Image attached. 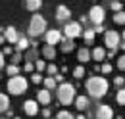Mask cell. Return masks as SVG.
<instances>
[{"label": "cell", "mask_w": 125, "mask_h": 119, "mask_svg": "<svg viewBox=\"0 0 125 119\" xmlns=\"http://www.w3.org/2000/svg\"><path fill=\"white\" fill-rule=\"evenodd\" d=\"M87 92H89L93 98H96V100L104 98L106 92H108V81H106L104 77H100V75L89 77V79H87Z\"/></svg>", "instance_id": "obj_1"}, {"label": "cell", "mask_w": 125, "mask_h": 119, "mask_svg": "<svg viewBox=\"0 0 125 119\" xmlns=\"http://www.w3.org/2000/svg\"><path fill=\"white\" fill-rule=\"evenodd\" d=\"M27 33H29L31 39L44 35V33H46V19H44L41 14H35L31 17V21H29V29H27Z\"/></svg>", "instance_id": "obj_2"}, {"label": "cell", "mask_w": 125, "mask_h": 119, "mask_svg": "<svg viewBox=\"0 0 125 119\" xmlns=\"http://www.w3.org/2000/svg\"><path fill=\"white\" fill-rule=\"evenodd\" d=\"M75 87L73 85H69V83H62V85H58V100H60V104L63 106H69L75 102Z\"/></svg>", "instance_id": "obj_3"}, {"label": "cell", "mask_w": 125, "mask_h": 119, "mask_svg": "<svg viewBox=\"0 0 125 119\" xmlns=\"http://www.w3.org/2000/svg\"><path fill=\"white\" fill-rule=\"evenodd\" d=\"M25 90H27V81H25V77H21V75L10 77V81H8V92H10V94L19 96V94H23Z\"/></svg>", "instance_id": "obj_4"}, {"label": "cell", "mask_w": 125, "mask_h": 119, "mask_svg": "<svg viewBox=\"0 0 125 119\" xmlns=\"http://www.w3.org/2000/svg\"><path fill=\"white\" fill-rule=\"evenodd\" d=\"M63 35L67 39H77L83 37V27H81V21H67L63 25Z\"/></svg>", "instance_id": "obj_5"}, {"label": "cell", "mask_w": 125, "mask_h": 119, "mask_svg": "<svg viewBox=\"0 0 125 119\" xmlns=\"http://www.w3.org/2000/svg\"><path fill=\"white\" fill-rule=\"evenodd\" d=\"M104 44L108 46L110 50H117L119 48V35H117V31H106L104 33Z\"/></svg>", "instance_id": "obj_6"}, {"label": "cell", "mask_w": 125, "mask_h": 119, "mask_svg": "<svg viewBox=\"0 0 125 119\" xmlns=\"http://www.w3.org/2000/svg\"><path fill=\"white\" fill-rule=\"evenodd\" d=\"M104 17H106V12H104L102 6H93V8L89 10V19L93 21L94 25H102Z\"/></svg>", "instance_id": "obj_7"}, {"label": "cell", "mask_w": 125, "mask_h": 119, "mask_svg": "<svg viewBox=\"0 0 125 119\" xmlns=\"http://www.w3.org/2000/svg\"><path fill=\"white\" fill-rule=\"evenodd\" d=\"M62 33H60V31L58 29H48L46 33H44V40H46V44H60V42H62Z\"/></svg>", "instance_id": "obj_8"}, {"label": "cell", "mask_w": 125, "mask_h": 119, "mask_svg": "<svg viewBox=\"0 0 125 119\" xmlns=\"http://www.w3.org/2000/svg\"><path fill=\"white\" fill-rule=\"evenodd\" d=\"M69 17H71V10H69L65 4H60V6L56 8V19L62 21V23H67Z\"/></svg>", "instance_id": "obj_9"}, {"label": "cell", "mask_w": 125, "mask_h": 119, "mask_svg": "<svg viewBox=\"0 0 125 119\" xmlns=\"http://www.w3.org/2000/svg\"><path fill=\"white\" fill-rule=\"evenodd\" d=\"M4 37H6V40H8V44H17V40H19V33H17L16 27H4Z\"/></svg>", "instance_id": "obj_10"}, {"label": "cell", "mask_w": 125, "mask_h": 119, "mask_svg": "<svg viewBox=\"0 0 125 119\" xmlns=\"http://www.w3.org/2000/svg\"><path fill=\"white\" fill-rule=\"evenodd\" d=\"M23 111H25L29 117L37 115V113H39V102H37V100H25V102H23Z\"/></svg>", "instance_id": "obj_11"}, {"label": "cell", "mask_w": 125, "mask_h": 119, "mask_svg": "<svg viewBox=\"0 0 125 119\" xmlns=\"http://www.w3.org/2000/svg\"><path fill=\"white\" fill-rule=\"evenodd\" d=\"M114 117V109L110 106H98L96 109V119H112Z\"/></svg>", "instance_id": "obj_12"}, {"label": "cell", "mask_w": 125, "mask_h": 119, "mask_svg": "<svg viewBox=\"0 0 125 119\" xmlns=\"http://www.w3.org/2000/svg\"><path fill=\"white\" fill-rule=\"evenodd\" d=\"M50 100H52V96H50V90L44 89V90H39V94H37V102L42 106L50 104Z\"/></svg>", "instance_id": "obj_13"}, {"label": "cell", "mask_w": 125, "mask_h": 119, "mask_svg": "<svg viewBox=\"0 0 125 119\" xmlns=\"http://www.w3.org/2000/svg\"><path fill=\"white\" fill-rule=\"evenodd\" d=\"M77 60L81 61V63H87V61L93 60V52H89V50L83 46V48H79V50H77Z\"/></svg>", "instance_id": "obj_14"}, {"label": "cell", "mask_w": 125, "mask_h": 119, "mask_svg": "<svg viewBox=\"0 0 125 119\" xmlns=\"http://www.w3.org/2000/svg\"><path fill=\"white\" fill-rule=\"evenodd\" d=\"M31 48V40L27 39V37H19V40H17V44H16V50L17 52H25V50H29Z\"/></svg>", "instance_id": "obj_15"}, {"label": "cell", "mask_w": 125, "mask_h": 119, "mask_svg": "<svg viewBox=\"0 0 125 119\" xmlns=\"http://www.w3.org/2000/svg\"><path fill=\"white\" fill-rule=\"evenodd\" d=\"M89 106H91L89 98H85V96H77V98H75V108H77L79 111H87Z\"/></svg>", "instance_id": "obj_16"}, {"label": "cell", "mask_w": 125, "mask_h": 119, "mask_svg": "<svg viewBox=\"0 0 125 119\" xmlns=\"http://www.w3.org/2000/svg\"><path fill=\"white\" fill-rule=\"evenodd\" d=\"M60 48H62V52H65V54H67V52H71V50H73V48H75V42H73V39H67V37H65V39H62V42H60Z\"/></svg>", "instance_id": "obj_17"}, {"label": "cell", "mask_w": 125, "mask_h": 119, "mask_svg": "<svg viewBox=\"0 0 125 119\" xmlns=\"http://www.w3.org/2000/svg\"><path fill=\"white\" fill-rule=\"evenodd\" d=\"M41 6H42V0H25V8H27L29 12L41 10Z\"/></svg>", "instance_id": "obj_18"}, {"label": "cell", "mask_w": 125, "mask_h": 119, "mask_svg": "<svg viewBox=\"0 0 125 119\" xmlns=\"http://www.w3.org/2000/svg\"><path fill=\"white\" fill-rule=\"evenodd\" d=\"M42 56L46 60H54L56 58V50H54V46L52 44H44L42 46Z\"/></svg>", "instance_id": "obj_19"}, {"label": "cell", "mask_w": 125, "mask_h": 119, "mask_svg": "<svg viewBox=\"0 0 125 119\" xmlns=\"http://www.w3.org/2000/svg\"><path fill=\"white\" fill-rule=\"evenodd\" d=\"M94 35H96V31H94V29H89V27H85V31H83V40H85L87 44H93Z\"/></svg>", "instance_id": "obj_20"}, {"label": "cell", "mask_w": 125, "mask_h": 119, "mask_svg": "<svg viewBox=\"0 0 125 119\" xmlns=\"http://www.w3.org/2000/svg\"><path fill=\"white\" fill-rule=\"evenodd\" d=\"M23 58H25V61H37V60H39V50L31 46V50H27V52L23 54Z\"/></svg>", "instance_id": "obj_21"}, {"label": "cell", "mask_w": 125, "mask_h": 119, "mask_svg": "<svg viewBox=\"0 0 125 119\" xmlns=\"http://www.w3.org/2000/svg\"><path fill=\"white\" fill-rule=\"evenodd\" d=\"M106 56H108V54H106V50H104V48H100V46H96V48L93 50V60H96V61H102Z\"/></svg>", "instance_id": "obj_22"}, {"label": "cell", "mask_w": 125, "mask_h": 119, "mask_svg": "<svg viewBox=\"0 0 125 119\" xmlns=\"http://www.w3.org/2000/svg\"><path fill=\"white\" fill-rule=\"evenodd\" d=\"M8 108H10V100H8V96L0 92V113H2V111H6Z\"/></svg>", "instance_id": "obj_23"}, {"label": "cell", "mask_w": 125, "mask_h": 119, "mask_svg": "<svg viewBox=\"0 0 125 119\" xmlns=\"http://www.w3.org/2000/svg\"><path fill=\"white\" fill-rule=\"evenodd\" d=\"M44 89H48V90L58 89V83H56V79H54V77H46V79H44Z\"/></svg>", "instance_id": "obj_24"}, {"label": "cell", "mask_w": 125, "mask_h": 119, "mask_svg": "<svg viewBox=\"0 0 125 119\" xmlns=\"http://www.w3.org/2000/svg\"><path fill=\"white\" fill-rule=\"evenodd\" d=\"M110 8L117 14V12H123V4H121V0H112L110 2Z\"/></svg>", "instance_id": "obj_25"}, {"label": "cell", "mask_w": 125, "mask_h": 119, "mask_svg": "<svg viewBox=\"0 0 125 119\" xmlns=\"http://www.w3.org/2000/svg\"><path fill=\"white\" fill-rule=\"evenodd\" d=\"M114 23H117V25H125V12H117V14H114Z\"/></svg>", "instance_id": "obj_26"}, {"label": "cell", "mask_w": 125, "mask_h": 119, "mask_svg": "<svg viewBox=\"0 0 125 119\" xmlns=\"http://www.w3.org/2000/svg\"><path fill=\"white\" fill-rule=\"evenodd\" d=\"M6 73L12 75V77H16V75H19V67H17L16 63H10V65L6 67Z\"/></svg>", "instance_id": "obj_27"}, {"label": "cell", "mask_w": 125, "mask_h": 119, "mask_svg": "<svg viewBox=\"0 0 125 119\" xmlns=\"http://www.w3.org/2000/svg\"><path fill=\"white\" fill-rule=\"evenodd\" d=\"M115 102H117V104H121V106H125V89H119V90H117V94H115Z\"/></svg>", "instance_id": "obj_28"}, {"label": "cell", "mask_w": 125, "mask_h": 119, "mask_svg": "<svg viewBox=\"0 0 125 119\" xmlns=\"http://www.w3.org/2000/svg\"><path fill=\"white\" fill-rule=\"evenodd\" d=\"M46 63H44V61H42V60H37V61H35V69H37V71H39V73H42V71H46Z\"/></svg>", "instance_id": "obj_29"}, {"label": "cell", "mask_w": 125, "mask_h": 119, "mask_svg": "<svg viewBox=\"0 0 125 119\" xmlns=\"http://www.w3.org/2000/svg\"><path fill=\"white\" fill-rule=\"evenodd\" d=\"M83 75H85V67H83V65H77V67L73 69V77H75V79H81Z\"/></svg>", "instance_id": "obj_30"}, {"label": "cell", "mask_w": 125, "mask_h": 119, "mask_svg": "<svg viewBox=\"0 0 125 119\" xmlns=\"http://www.w3.org/2000/svg\"><path fill=\"white\" fill-rule=\"evenodd\" d=\"M56 119H77V117H73L69 111H65V109H62L58 115H56Z\"/></svg>", "instance_id": "obj_31"}, {"label": "cell", "mask_w": 125, "mask_h": 119, "mask_svg": "<svg viewBox=\"0 0 125 119\" xmlns=\"http://www.w3.org/2000/svg\"><path fill=\"white\" fill-rule=\"evenodd\" d=\"M46 73L50 75V77H54V75H58V67H56L54 63H50V65L46 67Z\"/></svg>", "instance_id": "obj_32"}, {"label": "cell", "mask_w": 125, "mask_h": 119, "mask_svg": "<svg viewBox=\"0 0 125 119\" xmlns=\"http://www.w3.org/2000/svg\"><path fill=\"white\" fill-rule=\"evenodd\" d=\"M21 58H23V52H17L16 50V54H14V56H12V63H19V61H21Z\"/></svg>", "instance_id": "obj_33"}, {"label": "cell", "mask_w": 125, "mask_h": 119, "mask_svg": "<svg viewBox=\"0 0 125 119\" xmlns=\"http://www.w3.org/2000/svg\"><path fill=\"white\" fill-rule=\"evenodd\" d=\"M31 81L35 83V85H39V83H44V79H42V75L39 73V71H37V73H35V75L31 77Z\"/></svg>", "instance_id": "obj_34"}, {"label": "cell", "mask_w": 125, "mask_h": 119, "mask_svg": "<svg viewBox=\"0 0 125 119\" xmlns=\"http://www.w3.org/2000/svg\"><path fill=\"white\" fill-rule=\"evenodd\" d=\"M123 83H125V79H123V77H121V75H117V77L114 79V85H115V87H119V89L123 87Z\"/></svg>", "instance_id": "obj_35"}, {"label": "cell", "mask_w": 125, "mask_h": 119, "mask_svg": "<svg viewBox=\"0 0 125 119\" xmlns=\"http://www.w3.org/2000/svg\"><path fill=\"white\" fill-rule=\"evenodd\" d=\"M117 67H119L121 71H125V54H123V56H119V58H117Z\"/></svg>", "instance_id": "obj_36"}, {"label": "cell", "mask_w": 125, "mask_h": 119, "mask_svg": "<svg viewBox=\"0 0 125 119\" xmlns=\"http://www.w3.org/2000/svg\"><path fill=\"white\" fill-rule=\"evenodd\" d=\"M23 69H25L27 73H31L33 69H35V63H33V61H25V65H23Z\"/></svg>", "instance_id": "obj_37"}, {"label": "cell", "mask_w": 125, "mask_h": 119, "mask_svg": "<svg viewBox=\"0 0 125 119\" xmlns=\"http://www.w3.org/2000/svg\"><path fill=\"white\" fill-rule=\"evenodd\" d=\"M100 71H102V73H110V71H112V65H110V63H102V65H100Z\"/></svg>", "instance_id": "obj_38"}, {"label": "cell", "mask_w": 125, "mask_h": 119, "mask_svg": "<svg viewBox=\"0 0 125 119\" xmlns=\"http://www.w3.org/2000/svg\"><path fill=\"white\" fill-rule=\"evenodd\" d=\"M54 79H56V83H58V85H62V83H65V81H63V75H54Z\"/></svg>", "instance_id": "obj_39"}, {"label": "cell", "mask_w": 125, "mask_h": 119, "mask_svg": "<svg viewBox=\"0 0 125 119\" xmlns=\"http://www.w3.org/2000/svg\"><path fill=\"white\" fill-rule=\"evenodd\" d=\"M94 31L96 33H104V25H94Z\"/></svg>", "instance_id": "obj_40"}, {"label": "cell", "mask_w": 125, "mask_h": 119, "mask_svg": "<svg viewBox=\"0 0 125 119\" xmlns=\"http://www.w3.org/2000/svg\"><path fill=\"white\" fill-rule=\"evenodd\" d=\"M2 52H4V56H10V54H12V48H10V46H6Z\"/></svg>", "instance_id": "obj_41"}, {"label": "cell", "mask_w": 125, "mask_h": 119, "mask_svg": "<svg viewBox=\"0 0 125 119\" xmlns=\"http://www.w3.org/2000/svg\"><path fill=\"white\" fill-rule=\"evenodd\" d=\"M2 67H4V52L0 50V69H2Z\"/></svg>", "instance_id": "obj_42"}, {"label": "cell", "mask_w": 125, "mask_h": 119, "mask_svg": "<svg viewBox=\"0 0 125 119\" xmlns=\"http://www.w3.org/2000/svg\"><path fill=\"white\" fill-rule=\"evenodd\" d=\"M42 115H44V117H50V109H48V108H44V109H42Z\"/></svg>", "instance_id": "obj_43"}, {"label": "cell", "mask_w": 125, "mask_h": 119, "mask_svg": "<svg viewBox=\"0 0 125 119\" xmlns=\"http://www.w3.org/2000/svg\"><path fill=\"white\" fill-rule=\"evenodd\" d=\"M4 42H6V37H4V33L0 31V44H4Z\"/></svg>", "instance_id": "obj_44"}, {"label": "cell", "mask_w": 125, "mask_h": 119, "mask_svg": "<svg viewBox=\"0 0 125 119\" xmlns=\"http://www.w3.org/2000/svg\"><path fill=\"white\" fill-rule=\"evenodd\" d=\"M119 48H123V50H125V40L121 42V44H119Z\"/></svg>", "instance_id": "obj_45"}, {"label": "cell", "mask_w": 125, "mask_h": 119, "mask_svg": "<svg viewBox=\"0 0 125 119\" xmlns=\"http://www.w3.org/2000/svg\"><path fill=\"white\" fill-rule=\"evenodd\" d=\"M77 119H87V117H85V115H77Z\"/></svg>", "instance_id": "obj_46"}, {"label": "cell", "mask_w": 125, "mask_h": 119, "mask_svg": "<svg viewBox=\"0 0 125 119\" xmlns=\"http://www.w3.org/2000/svg\"><path fill=\"white\" fill-rule=\"evenodd\" d=\"M123 40H125V31H123Z\"/></svg>", "instance_id": "obj_47"}]
</instances>
